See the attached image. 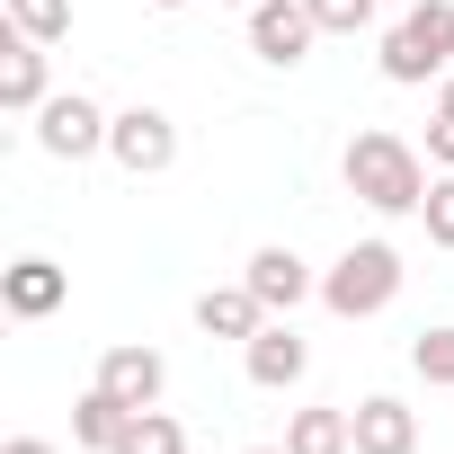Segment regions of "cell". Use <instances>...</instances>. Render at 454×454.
<instances>
[{
	"label": "cell",
	"instance_id": "6da1fadb",
	"mask_svg": "<svg viewBox=\"0 0 454 454\" xmlns=\"http://www.w3.org/2000/svg\"><path fill=\"white\" fill-rule=\"evenodd\" d=\"M339 178H348V196L374 205V214H419V205H427V160H419V143H401V134H383V125L348 134Z\"/></svg>",
	"mask_w": 454,
	"mask_h": 454
},
{
	"label": "cell",
	"instance_id": "7a4b0ae2",
	"mask_svg": "<svg viewBox=\"0 0 454 454\" xmlns=\"http://www.w3.org/2000/svg\"><path fill=\"white\" fill-rule=\"evenodd\" d=\"M454 72V0H419L383 27V81L392 90H427Z\"/></svg>",
	"mask_w": 454,
	"mask_h": 454
},
{
	"label": "cell",
	"instance_id": "3957f363",
	"mask_svg": "<svg viewBox=\"0 0 454 454\" xmlns=\"http://www.w3.org/2000/svg\"><path fill=\"white\" fill-rule=\"evenodd\" d=\"M401 250L392 241H356V250H339L330 268H321V303L339 312V321H374V312H392V294H401Z\"/></svg>",
	"mask_w": 454,
	"mask_h": 454
},
{
	"label": "cell",
	"instance_id": "277c9868",
	"mask_svg": "<svg viewBox=\"0 0 454 454\" xmlns=\"http://www.w3.org/2000/svg\"><path fill=\"white\" fill-rule=\"evenodd\" d=\"M107 107L98 98H81V90H63V98H45L36 107V152H54V160H90V152H107Z\"/></svg>",
	"mask_w": 454,
	"mask_h": 454
},
{
	"label": "cell",
	"instance_id": "5b68a950",
	"mask_svg": "<svg viewBox=\"0 0 454 454\" xmlns=\"http://www.w3.org/2000/svg\"><path fill=\"white\" fill-rule=\"evenodd\" d=\"M107 152H116L125 178H160V169L178 160V125H169L160 107H125V116L107 125Z\"/></svg>",
	"mask_w": 454,
	"mask_h": 454
},
{
	"label": "cell",
	"instance_id": "8992f818",
	"mask_svg": "<svg viewBox=\"0 0 454 454\" xmlns=\"http://www.w3.org/2000/svg\"><path fill=\"white\" fill-rule=\"evenodd\" d=\"M312 36H321V19L303 10V0H259V10H250V54L268 72H294L312 54Z\"/></svg>",
	"mask_w": 454,
	"mask_h": 454
},
{
	"label": "cell",
	"instance_id": "52a82bcc",
	"mask_svg": "<svg viewBox=\"0 0 454 454\" xmlns=\"http://www.w3.org/2000/svg\"><path fill=\"white\" fill-rule=\"evenodd\" d=\"M241 286H250V294H259V303H268L277 321H294V303H312V294H321V277H312V268H303V259H294L286 241H268V250H250V268H241Z\"/></svg>",
	"mask_w": 454,
	"mask_h": 454
},
{
	"label": "cell",
	"instance_id": "ba28073f",
	"mask_svg": "<svg viewBox=\"0 0 454 454\" xmlns=\"http://www.w3.org/2000/svg\"><path fill=\"white\" fill-rule=\"evenodd\" d=\"M241 365H250V383H259V392H294V383L312 374V348H303V330H294V321H268L259 339H241Z\"/></svg>",
	"mask_w": 454,
	"mask_h": 454
},
{
	"label": "cell",
	"instance_id": "9c48e42d",
	"mask_svg": "<svg viewBox=\"0 0 454 454\" xmlns=\"http://www.w3.org/2000/svg\"><path fill=\"white\" fill-rule=\"evenodd\" d=\"M54 90H45V45L19 36V27H0V107L10 116H36Z\"/></svg>",
	"mask_w": 454,
	"mask_h": 454
},
{
	"label": "cell",
	"instance_id": "30bf717a",
	"mask_svg": "<svg viewBox=\"0 0 454 454\" xmlns=\"http://www.w3.org/2000/svg\"><path fill=\"white\" fill-rule=\"evenodd\" d=\"M98 383H107L125 410H160L169 365H160V348H107V356H98Z\"/></svg>",
	"mask_w": 454,
	"mask_h": 454
},
{
	"label": "cell",
	"instance_id": "8fae6325",
	"mask_svg": "<svg viewBox=\"0 0 454 454\" xmlns=\"http://www.w3.org/2000/svg\"><path fill=\"white\" fill-rule=\"evenodd\" d=\"M348 419H356V454H419V410H410V401L365 392Z\"/></svg>",
	"mask_w": 454,
	"mask_h": 454
},
{
	"label": "cell",
	"instance_id": "7c38bea8",
	"mask_svg": "<svg viewBox=\"0 0 454 454\" xmlns=\"http://www.w3.org/2000/svg\"><path fill=\"white\" fill-rule=\"evenodd\" d=\"M63 294H72V277H63L54 259H10V268H0V303H10L19 321H45V312H63Z\"/></svg>",
	"mask_w": 454,
	"mask_h": 454
},
{
	"label": "cell",
	"instance_id": "4fadbf2b",
	"mask_svg": "<svg viewBox=\"0 0 454 454\" xmlns=\"http://www.w3.org/2000/svg\"><path fill=\"white\" fill-rule=\"evenodd\" d=\"M268 321H277V312H268L250 286H205V294H196V330H205V339H259Z\"/></svg>",
	"mask_w": 454,
	"mask_h": 454
},
{
	"label": "cell",
	"instance_id": "5bb4252c",
	"mask_svg": "<svg viewBox=\"0 0 454 454\" xmlns=\"http://www.w3.org/2000/svg\"><path fill=\"white\" fill-rule=\"evenodd\" d=\"M125 427H134V410H125L107 383H90V392L72 401V436H81L90 454H116V445H125Z\"/></svg>",
	"mask_w": 454,
	"mask_h": 454
},
{
	"label": "cell",
	"instance_id": "9a60e30c",
	"mask_svg": "<svg viewBox=\"0 0 454 454\" xmlns=\"http://www.w3.org/2000/svg\"><path fill=\"white\" fill-rule=\"evenodd\" d=\"M286 454H356V419L348 410H294Z\"/></svg>",
	"mask_w": 454,
	"mask_h": 454
},
{
	"label": "cell",
	"instance_id": "2e32d148",
	"mask_svg": "<svg viewBox=\"0 0 454 454\" xmlns=\"http://www.w3.org/2000/svg\"><path fill=\"white\" fill-rule=\"evenodd\" d=\"M116 454H187V427H178L169 410H134V427H125Z\"/></svg>",
	"mask_w": 454,
	"mask_h": 454
},
{
	"label": "cell",
	"instance_id": "e0dca14e",
	"mask_svg": "<svg viewBox=\"0 0 454 454\" xmlns=\"http://www.w3.org/2000/svg\"><path fill=\"white\" fill-rule=\"evenodd\" d=\"M0 10H10V27H19V36H36V45L72 36V0H0Z\"/></svg>",
	"mask_w": 454,
	"mask_h": 454
},
{
	"label": "cell",
	"instance_id": "ac0fdd59",
	"mask_svg": "<svg viewBox=\"0 0 454 454\" xmlns=\"http://www.w3.org/2000/svg\"><path fill=\"white\" fill-rule=\"evenodd\" d=\"M410 365H419V383H436V392H454V321H445V330H419V348H410Z\"/></svg>",
	"mask_w": 454,
	"mask_h": 454
},
{
	"label": "cell",
	"instance_id": "d6986e66",
	"mask_svg": "<svg viewBox=\"0 0 454 454\" xmlns=\"http://www.w3.org/2000/svg\"><path fill=\"white\" fill-rule=\"evenodd\" d=\"M419 223H427V241H436V250H454V169H436V178H427Z\"/></svg>",
	"mask_w": 454,
	"mask_h": 454
},
{
	"label": "cell",
	"instance_id": "ffe728a7",
	"mask_svg": "<svg viewBox=\"0 0 454 454\" xmlns=\"http://www.w3.org/2000/svg\"><path fill=\"white\" fill-rule=\"evenodd\" d=\"M303 10L321 19V36H365L374 27V0H303Z\"/></svg>",
	"mask_w": 454,
	"mask_h": 454
},
{
	"label": "cell",
	"instance_id": "44dd1931",
	"mask_svg": "<svg viewBox=\"0 0 454 454\" xmlns=\"http://www.w3.org/2000/svg\"><path fill=\"white\" fill-rule=\"evenodd\" d=\"M427 160L454 169V116H445V107H436V125H427Z\"/></svg>",
	"mask_w": 454,
	"mask_h": 454
},
{
	"label": "cell",
	"instance_id": "7402d4cb",
	"mask_svg": "<svg viewBox=\"0 0 454 454\" xmlns=\"http://www.w3.org/2000/svg\"><path fill=\"white\" fill-rule=\"evenodd\" d=\"M0 454H63V445H45V436H10Z\"/></svg>",
	"mask_w": 454,
	"mask_h": 454
},
{
	"label": "cell",
	"instance_id": "603a6c76",
	"mask_svg": "<svg viewBox=\"0 0 454 454\" xmlns=\"http://www.w3.org/2000/svg\"><path fill=\"white\" fill-rule=\"evenodd\" d=\"M436 107H445V116H454V72H445V81H436Z\"/></svg>",
	"mask_w": 454,
	"mask_h": 454
},
{
	"label": "cell",
	"instance_id": "cb8c5ba5",
	"mask_svg": "<svg viewBox=\"0 0 454 454\" xmlns=\"http://www.w3.org/2000/svg\"><path fill=\"white\" fill-rule=\"evenodd\" d=\"M152 10H187V0H152Z\"/></svg>",
	"mask_w": 454,
	"mask_h": 454
},
{
	"label": "cell",
	"instance_id": "d4e9b609",
	"mask_svg": "<svg viewBox=\"0 0 454 454\" xmlns=\"http://www.w3.org/2000/svg\"><path fill=\"white\" fill-rule=\"evenodd\" d=\"M250 454H286V445H250Z\"/></svg>",
	"mask_w": 454,
	"mask_h": 454
},
{
	"label": "cell",
	"instance_id": "484cf974",
	"mask_svg": "<svg viewBox=\"0 0 454 454\" xmlns=\"http://www.w3.org/2000/svg\"><path fill=\"white\" fill-rule=\"evenodd\" d=\"M241 10H259V0H241Z\"/></svg>",
	"mask_w": 454,
	"mask_h": 454
}]
</instances>
